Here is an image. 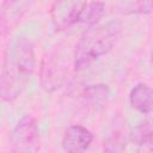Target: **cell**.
<instances>
[{"label": "cell", "instance_id": "obj_1", "mask_svg": "<svg viewBox=\"0 0 153 153\" xmlns=\"http://www.w3.org/2000/svg\"><path fill=\"white\" fill-rule=\"evenodd\" d=\"M35 68V51L26 37H17L8 42L5 49L1 74L0 94L2 100L12 102L22 92L25 79Z\"/></svg>", "mask_w": 153, "mask_h": 153}, {"label": "cell", "instance_id": "obj_2", "mask_svg": "<svg viewBox=\"0 0 153 153\" xmlns=\"http://www.w3.org/2000/svg\"><path fill=\"white\" fill-rule=\"evenodd\" d=\"M121 31L122 24L118 20H112L106 24L86 29L75 45V71H82L87 68L94 60L108 54L116 44Z\"/></svg>", "mask_w": 153, "mask_h": 153}, {"label": "cell", "instance_id": "obj_3", "mask_svg": "<svg viewBox=\"0 0 153 153\" xmlns=\"http://www.w3.org/2000/svg\"><path fill=\"white\" fill-rule=\"evenodd\" d=\"M67 75V63L62 55L59 53H47L39 67L41 86L47 92L59 90Z\"/></svg>", "mask_w": 153, "mask_h": 153}, {"label": "cell", "instance_id": "obj_4", "mask_svg": "<svg viewBox=\"0 0 153 153\" xmlns=\"http://www.w3.org/2000/svg\"><path fill=\"white\" fill-rule=\"evenodd\" d=\"M10 142L13 152H33L39 146V133L36 120L26 115L13 128Z\"/></svg>", "mask_w": 153, "mask_h": 153}, {"label": "cell", "instance_id": "obj_5", "mask_svg": "<svg viewBox=\"0 0 153 153\" xmlns=\"http://www.w3.org/2000/svg\"><path fill=\"white\" fill-rule=\"evenodd\" d=\"M86 0H55L50 8V18L56 30H65L79 22Z\"/></svg>", "mask_w": 153, "mask_h": 153}, {"label": "cell", "instance_id": "obj_6", "mask_svg": "<svg viewBox=\"0 0 153 153\" xmlns=\"http://www.w3.org/2000/svg\"><path fill=\"white\" fill-rule=\"evenodd\" d=\"M92 142L91 131L82 126H71L62 137V148L69 153L84 152Z\"/></svg>", "mask_w": 153, "mask_h": 153}, {"label": "cell", "instance_id": "obj_7", "mask_svg": "<svg viewBox=\"0 0 153 153\" xmlns=\"http://www.w3.org/2000/svg\"><path fill=\"white\" fill-rule=\"evenodd\" d=\"M33 0H4L1 5V29L2 33L10 30L20 20L24 13L29 10Z\"/></svg>", "mask_w": 153, "mask_h": 153}, {"label": "cell", "instance_id": "obj_8", "mask_svg": "<svg viewBox=\"0 0 153 153\" xmlns=\"http://www.w3.org/2000/svg\"><path fill=\"white\" fill-rule=\"evenodd\" d=\"M129 100L139 112L149 114L153 110V88L146 84H139L130 91Z\"/></svg>", "mask_w": 153, "mask_h": 153}, {"label": "cell", "instance_id": "obj_9", "mask_svg": "<svg viewBox=\"0 0 153 153\" xmlns=\"http://www.w3.org/2000/svg\"><path fill=\"white\" fill-rule=\"evenodd\" d=\"M109 94L110 92L106 85L97 84V85H90L88 87H86L81 96L84 102L87 104V106L97 110L98 108H102L106 104L109 99Z\"/></svg>", "mask_w": 153, "mask_h": 153}, {"label": "cell", "instance_id": "obj_10", "mask_svg": "<svg viewBox=\"0 0 153 153\" xmlns=\"http://www.w3.org/2000/svg\"><path fill=\"white\" fill-rule=\"evenodd\" d=\"M117 12L129 14H147L153 10V0H114Z\"/></svg>", "mask_w": 153, "mask_h": 153}, {"label": "cell", "instance_id": "obj_11", "mask_svg": "<svg viewBox=\"0 0 153 153\" xmlns=\"http://www.w3.org/2000/svg\"><path fill=\"white\" fill-rule=\"evenodd\" d=\"M104 11H105V6H104L103 2H99V1L90 2V4H87L85 6V8H84L78 23H80L81 25L86 26V29L96 26L97 23L103 17Z\"/></svg>", "mask_w": 153, "mask_h": 153}, {"label": "cell", "instance_id": "obj_12", "mask_svg": "<svg viewBox=\"0 0 153 153\" xmlns=\"http://www.w3.org/2000/svg\"><path fill=\"white\" fill-rule=\"evenodd\" d=\"M130 140L137 146H151L153 149V123L145 121L134 127L130 133Z\"/></svg>", "mask_w": 153, "mask_h": 153}, {"label": "cell", "instance_id": "obj_13", "mask_svg": "<svg viewBox=\"0 0 153 153\" xmlns=\"http://www.w3.org/2000/svg\"><path fill=\"white\" fill-rule=\"evenodd\" d=\"M124 148H126V139L118 133L110 136L104 143V149L108 152H121Z\"/></svg>", "mask_w": 153, "mask_h": 153}, {"label": "cell", "instance_id": "obj_14", "mask_svg": "<svg viewBox=\"0 0 153 153\" xmlns=\"http://www.w3.org/2000/svg\"><path fill=\"white\" fill-rule=\"evenodd\" d=\"M151 60H152V65H153V49L151 51Z\"/></svg>", "mask_w": 153, "mask_h": 153}]
</instances>
